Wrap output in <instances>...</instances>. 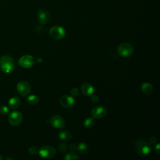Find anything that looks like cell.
I'll return each mask as SVG.
<instances>
[{
    "mask_svg": "<svg viewBox=\"0 0 160 160\" xmlns=\"http://www.w3.org/2000/svg\"><path fill=\"white\" fill-rule=\"evenodd\" d=\"M134 147L140 156L148 155L151 150V144L142 139H138L134 141Z\"/></svg>",
    "mask_w": 160,
    "mask_h": 160,
    "instance_id": "obj_1",
    "label": "cell"
},
{
    "mask_svg": "<svg viewBox=\"0 0 160 160\" xmlns=\"http://www.w3.org/2000/svg\"><path fill=\"white\" fill-rule=\"evenodd\" d=\"M14 69L13 59L8 55L0 58V70L5 73H9Z\"/></svg>",
    "mask_w": 160,
    "mask_h": 160,
    "instance_id": "obj_2",
    "label": "cell"
},
{
    "mask_svg": "<svg viewBox=\"0 0 160 160\" xmlns=\"http://www.w3.org/2000/svg\"><path fill=\"white\" fill-rule=\"evenodd\" d=\"M134 52L133 46L128 42H124L119 44L118 47V53L122 57L131 56Z\"/></svg>",
    "mask_w": 160,
    "mask_h": 160,
    "instance_id": "obj_3",
    "label": "cell"
},
{
    "mask_svg": "<svg viewBox=\"0 0 160 160\" xmlns=\"http://www.w3.org/2000/svg\"><path fill=\"white\" fill-rule=\"evenodd\" d=\"M66 34L64 29L59 26H52L49 30V35L54 39L59 40L62 39Z\"/></svg>",
    "mask_w": 160,
    "mask_h": 160,
    "instance_id": "obj_4",
    "label": "cell"
},
{
    "mask_svg": "<svg viewBox=\"0 0 160 160\" xmlns=\"http://www.w3.org/2000/svg\"><path fill=\"white\" fill-rule=\"evenodd\" d=\"M39 154L41 156L45 158H51L56 154V150L54 148L49 145H44L39 149Z\"/></svg>",
    "mask_w": 160,
    "mask_h": 160,
    "instance_id": "obj_5",
    "label": "cell"
},
{
    "mask_svg": "<svg viewBox=\"0 0 160 160\" xmlns=\"http://www.w3.org/2000/svg\"><path fill=\"white\" fill-rule=\"evenodd\" d=\"M16 89L19 94L22 96H26L31 92V86L26 81H20L16 86Z\"/></svg>",
    "mask_w": 160,
    "mask_h": 160,
    "instance_id": "obj_6",
    "label": "cell"
},
{
    "mask_svg": "<svg viewBox=\"0 0 160 160\" xmlns=\"http://www.w3.org/2000/svg\"><path fill=\"white\" fill-rule=\"evenodd\" d=\"M22 114L18 111H12L8 117V121L11 125L13 126H18L22 121Z\"/></svg>",
    "mask_w": 160,
    "mask_h": 160,
    "instance_id": "obj_7",
    "label": "cell"
},
{
    "mask_svg": "<svg viewBox=\"0 0 160 160\" xmlns=\"http://www.w3.org/2000/svg\"><path fill=\"white\" fill-rule=\"evenodd\" d=\"M34 62V58L32 56L28 54H26L21 56L18 60L19 64L24 68H29L32 66Z\"/></svg>",
    "mask_w": 160,
    "mask_h": 160,
    "instance_id": "obj_8",
    "label": "cell"
},
{
    "mask_svg": "<svg viewBox=\"0 0 160 160\" xmlns=\"http://www.w3.org/2000/svg\"><path fill=\"white\" fill-rule=\"evenodd\" d=\"M36 17L38 21L40 24H44L49 21V20L50 19L51 15L48 10L45 9H41L38 11Z\"/></svg>",
    "mask_w": 160,
    "mask_h": 160,
    "instance_id": "obj_9",
    "label": "cell"
},
{
    "mask_svg": "<svg viewBox=\"0 0 160 160\" xmlns=\"http://www.w3.org/2000/svg\"><path fill=\"white\" fill-rule=\"evenodd\" d=\"M107 114V109L102 106H98L91 110L92 117L94 119L104 118Z\"/></svg>",
    "mask_w": 160,
    "mask_h": 160,
    "instance_id": "obj_10",
    "label": "cell"
},
{
    "mask_svg": "<svg viewBox=\"0 0 160 160\" xmlns=\"http://www.w3.org/2000/svg\"><path fill=\"white\" fill-rule=\"evenodd\" d=\"M59 102L61 105L66 109H69L73 107L75 103L74 99L72 96L68 95H63L59 99Z\"/></svg>",
    "mask_w": 160,
    "mask_h": 160,
    "instance_id": "obj_11",
    "label": "cell"
},
{
    "mask_svg": "<svg viewBox=\"0 0 160 160\" xmlns=\"http://www.w3.org/2000/svg\"><path fill=\"white\" fill-rule=\"evenodd\" d=\"M50 122L53 127L58 129L64 128L66 124L64 119L59 115H54L52 116L50 119Z\"/></svg>",
    "mask_w": 160,
    "mask_h": 160,
    "instance_id": "obj_12",
    "label": "cell"
},
{
    "mask_svg": "<svg viewBox=\"0 0 160 160\" xmlns=\"http://www.w3.org/2000/svg\"><path fill=\"white\" fill-rule=\"evenodd\" d=\"M81 91L86 96H91L94 93V87L90 83L86 82L82 85Z\"/></svg>",
    "mask_w": 160,
    "mask_h": 160,
    "instance_id": "obj_13",
    "label": "cell"
},
{
    "mask_svg": "<svg viewBox=\"0 0 160 160\" xmlns=\"http://www.w3.org/2000/svg\"><path fill=\"white\" fill-rule=\"evenodd\" d=\"M20 103H21V101L19 98L18 97L14 96L10 98L8 102V106L11 109H15L19 107V106L20 105Z\"/></svg>",
    "mask_w": 160,
    "mask_h": 160,
    "instance_id": "obj_14",
    "label": "cell"
},
{
    "mask_svg": "<svg viewBox=\"0 0 160 160\" xmlns=\"http://www.w3.org/2000/svg\"><path fill=\"white\" fill-rule=\"evenodd\" d=\"M58 137L62 141H69L72 138V134L68 130H61L58 133Z\"/></svg>",
    "mask_w": 160,
    "mask_h": 160,
    "instance_id": "obj_15",
    "label": "cell"
},
{
    "mask_svg": "<svg viewBox=\"0 0 160 160\" xmlns=\"http://www.w3.org/2000/svg\"><path fill=\"white\" fill-rule=\"evenodd\" d=\"M141 90L145 94H151L153 91V87L151 84L149 82H144L141 85Z\"/></svg>",
    "mask_w": 160,
    "mask_h": 160,
    "instance_id": "obj_16",
    "label": "cell"
},
{
    "mask_svg": "<svg viewBox=\"0 0 160 160\" xmlns=\"http://www.w3.org/2000/svg\"><path fill=\"white\" fill-rule=\"evenodd\" d=\"M27 102L28 104L31 105H35L38 103L39 102V98L37 96L34 94H32L29 96L27 98Z\"/></svg>",
    "mask_w": 160,
    "mask_h": 160,
    "instance_id": "obj_17",
    "label": "cell"
},
{
    "mask_svg": "<svg viewBox=\"0 0 160 160\" xmlns=\"http://www.w3.org/2000/svg\"><path fill=\"white\" fill-rule=\"evenodd\" d=\"M76 150H78V152H79L80 153H82V154L86 153L88 151V147L86 144H85L84 142H81V143L78 144Z\"/></svg>",
    "mask_w": 160,
    "mask_h": 160,
    "instance_id": "obj_18",
    "label": "cell"
},
{
    "mask_svg": "<svg viewBox=\"0 0 160 160\" xmlns=\"http://www.w3.org/2000/svg\"><path fill=\"white\" fill-rule=\"evenodd\" d=\"M94 118H93L92 117L87 118L84 121V126L86 128H91L94 124Z\"/></svg>",
    "mask_w": 160,
    "mask_h": 160,
    "instance_id": "obj_19",
    "label": "cell"
},
{
    "mask_svg": "<svg viewBox=\"0 0 160 160\" xmlns=\"http://www.w3.org/2000/svg\"><path fill=\"white\" fill-rule=\"evenodd\" d=\"M64 159L66 160H76L79 159V156L76 153H74L73 152V151H72L71 152L67 153L64 156Z\"/></svg>",
    "mask_w": 160,
    "mask_h": 160,
    "instance_id": "obj_20",
    "label": "cell"
},
{
    "mask_svg": "<svg viewBox=\"0 0 160 160\" xmlns=\"http://www.w3.org/2000/svg\"><path fill=\"white\" fill-rule=\"evenodd\" d=\"M9 112V108L6 106H1L0 107V113L2 115H7Z\"/></svg>",
    "mask_w": 160,
    "mask_h": 160,
    "instance_id": "obj_21",
    "label": "cell"
},
{
    "mask_svg": "<svg viewBox=\"0 0 160 160\" xmlns=\"http://www.w3.org/2000/svg\"><path fill=\"white\" fill-rule=\"evenodd\" d=\"M79 90L77 88H73L70 91V94L72 97L78 96L79 95Z\"/></svg>",
    "mask_w": 160,
    "mask_h": 160,
    "instance_id": "obj_22",
    "label": "cell"
},
{
    "mask_svg": "<svg viewBox=\"0 0 160 160\" xmlns=\"http://www.w3.org/2000/svg\"><path fill=\"white\" fill-rule=\"evenodd\" d=\"M58 149L60 152H65L68 149V146L64 143H59L58 145Z\"/></svg>",
    "mask_w": 160,
    "mask_h": 160,
    "instance_id": "obj_23",
    "label": "cell"
},
{
    "mask_svg": "<svg viewBox=\"0 0 160 160\" xmlns=\"http://www.w3.org/2000/svg\"><path fill=\"white\" fill-rule=\"evenodd\" d=\"M28 151H29V152L32 155H35L38 154L39 152V149L35 146H31V148H29Z\"/></svg>",
    "mask_w": 160,
    "mask_h": 160,
    "instance_id": "obj_24",
    "label": "cell"
},
{
    "mask_svg": "<svg viewBox=\"0 0 160 160\" xmlns=\"http://www.w3.org/2000/svg\"><path fill=\"white\" fill-rule=\"evenodd\" d=\"M91 101L93 102V103H97L99 102V98L97 95L96 94H91Z\"/></svg>",
    "mask_w": 160,
    "mask_h": 160,
    "instance_id": "obj_25",
    "label": "cell"
},
{
    "mask_svg": "<svg viewBox=\"0 0 160 160\" xmlns=\"http://www.w3.org/2000/svg\"><path fill=\"white\" fill-rule=\"evenodd\" d=\"M157 142V138L155 137V136H152L149 138V142L151 144V145H153V144H155Z\"/></svg>",
    "mask_w": 160,
    "mask_h": 160,
    "instance_id": "obj_26",
    "label": "cell"
},
{
    "mask_svg": "<svg viewBox=\"0 0 160 160\" xmlns=\"http://www.w3.org/2000/svg\"><path fill=\"white\" fill-rule=\"evenodd\" d=\"M68 148L71 151H74L76 150L77 146H76L75 144H70L68 146Z\"/></svg>",
    "mask_w": 160,
    "mask_h": 160,
    "instance_id": "obj_27",
    "label": "cell"
},
{
    "mask_svg": "<svg viewBox=\"0 0 160 160\" xmlns=\"http://www.w3.org/2000/svg\"><path fill=\"white\" fill-rule=\"evenodd\" d=\"M154 151L158 153L159 154L160 153V145L159 144H157L155 147H154Z\"/></svg>",
    "mask_w": 160,
    "mask_h": 160,
    "instance_id": "obj_28",
    "label": "cell"
},
{
    "mask_svg": "<svg viewBox=\"0 0 160 160\" xmlns=\"http://www.w3.org/2000/svg\"><path fill=\"white\" fill-rule=\"evenodd\" d=\"M3 159V158H2V156L0 154V160H1V159Z\"/></svg>",
    "mask_w": 160,
    "mask_h": 160,
    "instance_id": "obj_29",
    "label": "cell"
}]
</instances>
